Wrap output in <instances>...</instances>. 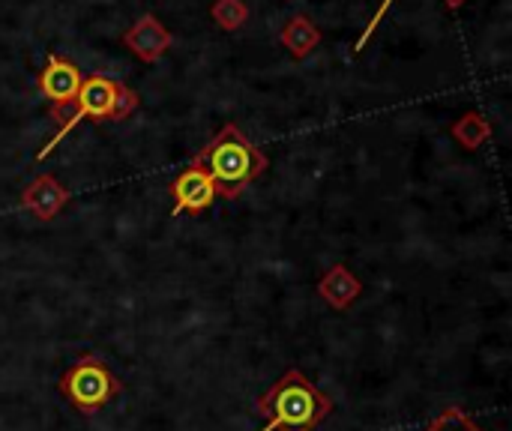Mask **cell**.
<instances>
[{
	"instance_id": "cell-3",
	"label": "cell",
	"mask_w": 512,
	"mask_h": 431,
	"mask_svg": "<svg viewBox=\"0 0 512 431\" xmlns=\"http://www.w3.org/2000/svg\"><path fill=\"white\" fill-rule=\"evenodd\" d=\"M57 390L78 414L93 417L123 393V384L99 357L84 354L60 375Z\"/></svg>"
},
{
	"instance_id": "cell-15",
	"label": "cell",
	"mask_w": 512,
	"mask_h": 431,
	"mask_svg": "<svg viewBox=\"0 0 512 431\" xmlns=\"http://www.w3.org/2000/svg\"><path fill=\"white\" fill-rule=\"evenodd\" d=\"M441 3H444L447 9H462V6H465L468 0H441Z\"/></svg>"
},
{
	"instance_id": "cell-13",
	"label": "cell",
	"mask_w": 512,
	"mask_h": 431,
	"mask_svg": "<svg viewBox=\"0 0 512 431\" xmlns=\"http://www.w3.org/2000/svg\"><path fill=\"white\" fill-rule=\"evenodd\" d=\"M426 431H483L465 411H459V408H450V411H444L441 417H435Z\"/></svg>"
},
{
	"instance_id": "cell-7",
	"label": "cell",
	"mask_w": 512,
	"mask_h": 431,
	"mask_svg": "<svg viewBox=\"0 0 512 431\" xmlns=\"http://www.w3.org/2000/svg\"><path fill=\"white\" fill-rule=\"evenodd\" d=\"M174 36L171 30L153 15V12H144L135 24H129V30L123 33V45L144 63H156L168 54Z\"/></svg>"
},
{
	"instance_id": "cell-10",
	"label": "cell",
	"mask_w": 512,
	"mask_h": 431,
	"mask_svg": "<svg viewBox=\"0 0 512 431\" xmlns=\"http://www.w3.org/2000/svg\"><path fill=\"white\" fill-rule=\"evenodd\" d=\"M321 39H324V33H321V27L309 15H291L282 24V30H279V42L297 60H306L309 54H315V48L321 45Z\"/></svg>"
},
{
	"instance_id": "cell-8",
	"label": "cell",
	"mask_w": 512,
	"mask_h": 431,
	"mask_svg": "<svg viewBox=\"0 0 512 431\" xmlns=\"http://www.w3.org/2000/svg\"><path fill=\"white\" fill-rule=\"evenodd\" d=\"M69 198H72V192H69L54 174H39V177L21 192V207H24L33 219H39V222H51V219H57V216L66 210Z\"/></svg>"
},
{
	"instance_id": "cell-11",
	"label": "cell",
	"mask_w": 512,
	"mask_h": 431,
	"mask_svg": "<svg viewBox=\"0 0 512 431\" xmlns=\"http://www.w3.org/2000/svg\"><path fill=\"white\" fill-rule=\"evenodd\" d=\"M450 135H453L465 150H480V147L492 138V123H489L486 114L468 111V114H462V117L450 126Z\"/></svg>"
},
{
	"instance_id": "cell-4",
	"label": "cell",
	"mask_w": 512,
	"mask_h": 431,
	"mask_svg": "<svg viewBox=\"0 0 512 431\" xmlns=\"http://www.w3.org/2000/svg\"><path fill=\"white\" fill-rule=\"evenodd\" d=\"M138 105H141V96L132 87H126L108 75H87L75 96L78 114L84 120H96V123H102V120L117 123V120L135 114Z\"/></svg>"
},
{
	"instance_id": "cell-14",
	"label": "cell",
	"mask_w": 512,
	"mask_h": 431,
	"mask_svg": "<svg viewBox=\"0 0 512 431\" xmlns=\"http://www.w3.org/2000/svg\"><path fill=\"white\" fill-rule=\"evenodd\" d=\"M390 6H393V0H384V3H381V6L375 9V15L369 18V24H366V30H363V33H360V39L354 42V51H357V54H360V51L366 48V42H369V39L375 36V30H378V24L384 21V15L390 12Z\"/></svg>"
},
{
	"instance_id": "cell-12",
	"label": "cell",
	"mask_w": 512,
	"mask_h": 431,
	"mask_svg": "<svg viewBox=\"0 0 512 431\" xmlns=\"http://www.w3.org/2000/svg\"><path fill=\"white\" fill-rule=\"evenodd\" d=\"M210 18L216 21L219 30L237 33V30H243L246 21H249V3H246V0H213Z\"/></svg>"
},
{
	"instance_id": "cell-6",
	"label": "cell",
	"mask_w": 512,
	"mask_h": 431,
	"mask_svg": "<svg viewBox=\"0 0 512 431\" xmlns=\"http://www.w3.org/2000/svg\"><path fill=\"white\" fill-rule=\"evenodd\" d=\"M171 198H174V216H180V213H204L216 201V186H213L210 174L201 165L192 162L171 183Z\"/></svg>"
},
{
	"instance_id": "cell-2",
	"label": "cell",
	"mask_w": 512,
	"mask_h": 431,
	"mask_svg": "<svg viewBox=\"0 0 512 431\" xmlns=\"http://www.w3.org/2000/svg\"><path fill=\"white\" fill-rule=\"evenodd\" d=\"M192 162L210 174L216 186V198L222 201H237L243 189L255 183L267 168V156L234 123L219 129L216 138L207 147H201Z\"/></svg>"
},
{
	"instance_id": "cell-1",
	"label": "cell",
	"mask_w": 512,
	"mask_h": 431,
	"mask_svg": "<svg viewBox=\"0 0 512 431\" xmlns=\"http://www.w3.org/2000/svg\"><path fill=\"white\" fill-rule=\"evenodd\" d=\"M333 408V399L300 369H288L255 402V411L267 420L261 431H315Z\"/></svg>"
},
{
	"instance_id": "cell-5",
	"label": "cell",
	"mask_w": 512,
	"mask_h": 431,
	"mask_svg": "<svg viewBox=\"0 0 512 431\" xmlns=\"http://www.w3.org/2000/svg\"><path fill=\"white\" fill-rule=\"evenodd\" d=\"M81 81H84V75L69 57L48 54V60H45V66H42V72L36 78V87L51 102V111H63V108L75 105Z\"/></svg>"
},
{
	"instance_id": "cell-9",
	"label": "cell",
	"mask_w": 512,
	"mask_h": 431,
	"mask_svg": "<svg viewBox=\"0 0 512 431\" xmlns=\"http://www.w3.org/2000/svg\"><path fill=\"white\" fill-rule=\"evenodd\" d=\"M318 297L336 309V312H345L351 309L360 297H363V282L357 279V273L345 264H333L321 279H318Z\"/></svg>"
}]
</instances>
